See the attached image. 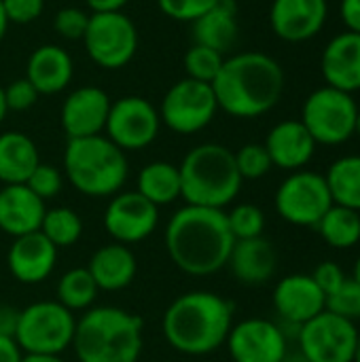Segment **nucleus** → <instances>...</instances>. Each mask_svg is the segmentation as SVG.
<instances>
[{"label":"nucleus","mask_w":360,"mask_h":362,"mask_svg":"<svg viewBox=\"0 0 360 362\" xmlns=\"http://www.w3.org/2000/svg\"><path fill=\"white\" fill-rule=\"evenodd\" d=\"M72 348L79 362H138L142 320L121 308H93L76 322Z\"/></svg>","instance_id":"obj_4"},{"label":"nucleus","mask_w":360,"mask_h":362,"mask_svg":"<svg viewBox=\"0 0 360 362\" xmlns=\"http://www.w3.org/2000/svg\"><path fill=\"white\" fill-rule=\"evenodd\" d=\"M193 38L197 45L225 53L238 38V2L216 0V4L193 21Z\"/></svg>","instance_id":"obj_26"},{"label":"nucleus","mask_w":360,"mask_h":362,"mask_svg":"<svg viewBox=\"0 0 360 362\" xmlns=\"http://www.w3.org/2000/svg\"><path fill=\"white\" fill-rule=\"evenodd\" d=\"M83 42L93 64L104 70H121L138 51V30L123 11L89 13Z\"/></svg>","instance_id":"obj_9"},{"label":"nucleus","mask_w":360,"mask_h":362,"mask_svg":"<svg viewBox=\"0 0 360 362\" xmlns=\"http://www.w3.org/2000/svg\"><path fill=\"white\" fill-rule=\"evenodd\" d=\"M64 172L79 193L87 197H112L125 185L129 163L125 151L100 134L68 140Z\"/></svg>","instance_id":"obj_6"},{"label":"nucleus","mask_w":360,"mask_h":362,"mask_svg":"<svg viewBox=\"0 0 360 362\" xmlns=\"http://www.w3.org/2000/svg\"><path fill=\"white\" fill-rule=\"evenodd\" d=\"M76 320L57 301H36L19 312L15 341L25 354L59 356L74 339Z\"/></svg>","instance_id":"obj_7"},{"label":"nucleus","mask_w":360,"mask_h":362,"mask_svg":"<svg viewBox=\"0 0 360 362\" xmlns=\"http://www.w3.org/2000/svg\"><path fill=\"white\" fill-rule=\"evenodd\" d=\"M98 293L100 288L87 267H74L66 272L57 282V303H62L70 312L89 310Z\"/></svg>","instance_id":"obj_31"},{"label":"nucleus","mask_w":360,"mask_h":362,"mask_svg":"<svg viewBox=\"0 0 360 362\" xmlns=\"http://www.w3.org/2000/svg\"><path fill=\"white\" fill-rule=\"evenodd\" d=\"M178 170L182 185L180 197L189 206L223 210L238 197L244 182L233 151L216 142L191 148Z\"/></svg>","instance_id":"obj_5"},{"label":"nucleus","mask_w":360,"mask_h":362,"mask_svg":"<svg viewBox=\"0 0 360 362\" xmlns=\"http://www.w3.org/2000/svg\"><path fill=\"white\" fill-rule=\"evenodd\" d=\"M157 110L168 129L189 136L206 129L212 123L214 115L219 112V104L210 83H199L185 76L166 91Z\"/></svg>","instance_id":"obj_10"},{"label":"nucleus","mask_w":360,"mask_h":362,"mask_svg":"<svg viewBox=\"0 0 360 362\" xmlns=\"http://www.w3.org/2000/svg\"><path fill=\"white\" fill-rule=\"evenodd\" d=\"M325 293L310 274L284 276L274 288V310L284 325H291L297 331L301 325L325 312Z\"/></svg>","instance_id":"obj_17"},{"label":"nucleus","mask_w":360,"mask_h":362,"mask_svg":"<svg viewBox=\"0 0 360 362\" xmlns=\"http://www.w3.org/2000/svg\"><path fill=\"white\" fill-rule=\"evenodd\" d=\"M138 193L146 197L151 204L168 206L182 195L180 170L170 161H153L146 163L138 174Z\"/></svg>","instance_id":"obj_28"},{"label":"nucleus","mask_w":360,"mask_h":362,"mask_svg":"<svg viewBox=\"0 0 360 362\" xmlns=\"http://www.w3.org/2000/svg\"><path fill=\"white\" fill-rule=\"evenodd\" d=\"M223 53L204 45H193L191 49H187L185 57H182V68L187 72V78L199 81V83H210L219 76L221 68H223Z\"/></svg>","instance_id":"obj_33"},{"label":"nucleus","mask_w":360,"mask_h":362,"mask_svg":"<svg viewBox=\"0 0 360 362\" xmlns=\"http://www.w3.org/2000/svg\"><path fill=\"white\" fill-rule=\"evenodd\" d=\"M57 263V248L40 233H25L13 240L6 252V265L11 276L21 284L45 282Z\"/></svg>","instance_id":"obj_19"},{"label":"nucleus","mask_w":360,"mask_h":362,"mask_svg":"<svg viewBox=\"0 0 360 362\" xmlns=\"http://www.w3.org/2000/svg\"><path fill=\"white\" fill-rule=\"evenodd\" d=\"M127 2L129 0H85L91 13H117V11H123Z\"/></svg>","instance_id":"obj_46"},{"label":"nucleus","mask_w":360,"mask_h":362,"mask_svg":"<svg viewBox=\"0 0 360 362\" xmlns=\"http://www.w3.org/2000/svg\"><path fill=\"white\" fill-rule=\"evenodd\" d=\"M161 129L159 110L140 95H125L110 104L106 138L121 151H140L155 142Z\"/></svg>","instance_id":"obj_13"},{"label":"nucleus","mask_w":360,"mask_h":362,"mask_svg":"<svg viewBox=\"0 0 360 362\" xmlns=\"http://www.w3.org/2000/svg\"><path fill=\"white\" fill-rule=\"evenodd\" d=\"M325 310L339 316V318H346L350 322H356L360 320V284L350 276L346 278V282L331 295H327V301H325Z\"/></svg>","instance_id":"obj_35"},{"label":"nucleus","mask_w":360,"mask_h":362,"mask_svg":"<svg viewBox=\"0 0 360 362\" xmlns=\"http://www.w3.org/2000/svg\"><path fill=\"white\" fill-rule=\"evenodd\" d=\"M40 163L34 140L21 132L0 134V182L25 185Z\"/></svg>","instance_id":"obj_27"},{"label":"nucleus","mask_w":360,"mask_h":362,"mask_svg":"<svg viewBox=\"0 0 360 362\" xmlns=\"http://www.w3.org/2000/svg\"><path fill=\"white\" fill-rule=\"evenodd\" d=\"M312 278H314V282L318 284V288L325 293V297L327 295H331V293H335L344 282H346V274H344V269L337 265V263H333V261H325V263H320L316 269H314V274H310Z\"/></svg>","instance_id":"obj_42"},{"label":"nucleus","mask_w":360,"mask_h":362,"mask_svg":"<svg viewBox=\"0 0 360 362\" xmlns=\"http://www.w3.org/2000/svg\"><path fill=\"white\" fill-rule=\"evenodd\" d=\"M17 320H19V312L6 303H0V335L15 337Z\"/></svg>","instance_id":"obj_44"},{"label":"nucleus","mask_w":360,"mask_h":362,"mask_svg":"<svg viewBox=\"0 0 360 362\" xmlns=\"http://www.w3.org/2000/svg\"><path fill=\"white\" fill-rule=\"evenodd\" d=\"M163 242L172 263L180 272L212 276L227 265L236 238L225 210L187 204L170 218Z\"/></svg>","instance_id":"obj_1"},{"label":"nucleus","mask_w":360,"mask_h":362,"mask_svg":"<svg viewBox=\"0 0 360 362\" xmlns=\"http://www.w3.org/2000/svg\"><path fill=\"white\" fill-rule=\"evenodd\" d=\"M159 225V208L138 191L117 193L106 206L104 229L117 244H138Z\"/></svg>","instance_id":"obj_15"},{"label":"nucleus","mask_w":360,"mask_h":362,"mask_svg":"<svg viewBox=\"0 0 360 362\" xmlns=\"http://www.w3.org/2000/svg\"><path fill=\"white\" fill-rule=\"evenodd\" d=\"M333 204L360 212V155H346L333 161L325 174Z\"/></svg>","instance_id":"obj_29"},{"label":"nucleus","mask_w":360,"mask_h":362,"mask_svg":"<svg viewBox=\"0 0 360 362\" xmlns=\"http://www.w3.org/2000/svg\"><path fill=\"white\" fill-rule=\"evenodd\" d=\"M276 212L291 225L316 227L325 212L333 206V197L325 174L297 170L282 180L274 197Z\"/></svg>","instance_id":"obj_11"},{"label":"nucleus","mask_w":360,"mask_h":362,"mask_svg":"<svg viewBox=\"0 0 360 362\" xmlns=\"http://www.w3.org/2000/svg\"><path fill=\"white\" fill-rule=\"evenodd\" d=\"M225 344L233 362H282L289 354L284 329L265 318L233 325Z\"/></svg>","instance_id":"obj_14"},{"label":"nucleus","mask_w":360,"mask_h":362,"mask_svg":"<svg viewBox=\"0 0 360 362\" xmlns=\"http://www.w3.org/2000/svg\"><path fill=\"white\" fill-rule=\"evenodd\" d=\"M233 327V305L210 291L176 297L161 320L166 341L180 354L204 356L219 350Z\"/></svg>","instance_id":"obj_3"},{"label":"nucleus","mask_w":360,"mask_h":362,"mask_svg":"<svg viewBox=\"0 0 360 362\" xmlns=\"http://www.w3.org/2000/svg\"><path fill=\"white\" fill-rule=\"evenodd\" d=\"M161 13L174 21H195L199 19L204 13H208L216 0H157Z\"/></svg>","instance_id":"obj_39"},{"label":"nucleus","mask_w":360,"mask_h":362,"mask_svg":"<svg viewBox=\"0 0 360 362\" xmlns=\"http://www.w3.org/2000/svg\"><path fill=\"white\" fill-rule=\"evenodd\" d=\"M6 28H8V19H6V13H4L2 0H0V42H2V38L6 36Z\"/></svg>","instance_id":"obj_48"},{"label":"nucleus","mask_w":360,"mask_h":362,"mask_svg":"<svg viewBox=\"0 0 360 362\" xmlns=\"http://www.w3.org/2000/svg\"><path fill=\"white\" fill-rule=\"evenodd\" d=\"M327 0H274L269 6V25L286 42H306L327 23Z\"/></svg>","instance_id":"obj_18"},{"label":"nucleus","mask_w":360,"mask_h":362,"mask_svg":"<svg viewBox=\"0 0 360 362\" xmlns=\"http://www.w3.org/2000/svg\"><path fill=\"white\" fill-rule=\"evenodd\" d=\"M6 112H8V106H6V98H4V89L0 87V123L6 119Z\"/></svg>","instance_id":"obj_49"},{"label":"nucleus","mask_w":360,"mask_h":362,"mask_svg":"<svg viewBox=\"0 0 360 362\" xmlns=\"http://www.w3.org/2000/svg\"><path fill=\"white\" fill-rule=\"evenodd\" d=\"M21 362H64L59 356L53 354H25Z\"/></svg>","instance_id":"obj_47"},{"label":"nucleus","mask_w":360,"mask_h":362,"mask_svg":"<svg viewBox=\"0 0 360 362\" xmlns=\"http://www.w3.org/2000/svg\"><path fill=\"white\" fill-rule=\"evenodd\" d=\"M354 362H360V333H359V344H356V354H354Z\"/></svg>","instance_id":"obj_52"},{"label":"nucleus","mask_w":360,"mask_h":362,"mask_svg":"<svg viewBox=\"0 0 360 362\" xmlns=\"http://www.w3.org/2000/svg\"><path fill=\"white\" fill-rule=\"evenodd\" d=\"M323 78L329 87L346 93L360 89V34L342 32L329 40L320 57Z\"/></svg>","instance_id":"obj_20"},{"label":"nucleus","mask_w":360,"mask_h":362,"mask_svg":"<svg viewBox=\"0 0 360 362\" xmlns=\"http://www.w3.org/2000/svg\"><path fill=\"white\" fill-rule=\"evenodd\" d=\"M356 134L360 136V108H359V115H356Z\"/></svg>","instance_id":"obj_53"},{"label":"nucleus","mask_w":360,"mask_h":362,"mask_svg":"<svg viewBox=\"0 0 360 362\" xmlns=\"http://www.w3.org/2000/svg\"><path fill=\"white\" fill-rule=\"evenodd\" d=\"M325 244L335 250L354 248L360 242V212L333 204L314 227Z\"/></svg>","instance_id":"obj_30"},{"label":"nucleus","mask_w":360,"mask_h":362,"mask_svg":"<svg viewBox=\"0 0 360 362\" xmlns=\"http://www.w3.org/2000/svg\"><path fill=\"white\" fill-rule=\"evenodd\" d=\"M89 274L100 291H123L127 288L138 272L134 252L125 244H108L93 252L89 261Z\"/></svg>","instance_id":"obj_25"},{"label":"nucleus","mask_w":360,"mask_h":362,"mask_svg":"<svg viewBox=\"0 0 360 362\" xmlns=\"http://www.w3.org/2000/svg\"><path fill=\"white\" fill-rule=\"evenodd\" d=\"M263 146L276 168L297 172L312 161L318 144L299 119H286L269 129Z\"/></svg>","instance_id":"obj_21"},{"label":"nucleus","mask_w":360,"mask_h":362,"mask_svg":"<svg viewBox=\"0 0 360 362\" xmlns=\"http://www.w3.org/2000/svg\"><path fill=\"white\" fill-rule=\"evenodd\" d=\"M4 98H6V106L8 110H28L36 104L38 100V91L32 87V83L23 76V78H15L8 87H4Z\"/></svg>","instance_id":"obj_40"},{"label":"nucleus","mask_w":360,"mask_h":362,"mask_svg":"<svg viewBox=\"0 0 360 362\" xmlns=\"http://www.w3.org/2000/svg\"><path fill=\"white\" fill-rule=\"evenodd\" d=\"M282 362H308V361H306V358H303L301 354H286V356H284V361H282Z\"/></svg>","instance_id":"obj_50"},{"label":"nucleus","mask_w":360,"mask_h":362,"mask_svg":"<svg viewBox=\"0 0 360 362\" xmlns=\"http://www.w3.org/2000/svg\"><path fill=\"white\" fill-rule=\"evenodd\" d=\"M356 115L359 104L352 93L325 85L306 98L299 121L316 144L337 146L356 134Z\"/></svg>","instance_id":"obj_8"},{"label":"nucleus","mask_w":360,"mask_h":362,"mask_svg":"<svg viewBox=\"0 0 360 362\" xmlns=\"http://www.w3.org/2000/svg\"><path fill=\"white\" fill-rule=\"evenodd\" d=\"M359 333L354 322L325 310L299 327V354L308 362H354Z\"/></svg>","instance_id":"obj_12"},{"label":"nucleus","mask_w":360,"mask_h":362,"mask_svg":"<svg viewBox=\"0 0 360 362\" xmlns=\"http://www.w3.org/2000/svg\"><path fill=\"white\" fill-rule=\"evenodd\" d=\"M233 155H236V165H238L242 180H259L274 168L267 148L263 144H257V142L244 144Z\"/></svg>","instance_id":"obj_36"},{"label":"nucleus","mask_w":360,"mask_h":362,"mask_svg":"<svg viewBox=\"0 0 360 362\" xmlns=\"http://www.w3.org/2000/svg\"><path fill=\"white\" fill-rule=\"evenodd\" d=\"M74 74L70 53L59 45L36 47L25 64V78L38 91V95H53L64 91Z\"/></svg>","instance_id":"obj_22"},{"label":"nucleus","mask_w":360,"mask_h":362,"mask_svg":"<svg viewBox=\"0 0 360 362\" xmlns=\"http://www.w3.org/2000/svg\"><path fill=\"white\" fill-rule=\"evenodd\" d=\"M227 223L236 240H250L263 235L265 214L255 204H238L231 212H227Z\"/></svg>","instance_id":"obj_34"},{"label":"nucleus","mask_w":360,"mask_h":362,"mask_svg":"<svg viewBox=\"0 0 360 362\" xmlns=\"http://www.w3.org/2000/svg\"><path fill=\"white\" fill-rule=\"evenodd\" d=\"M47 208L25 185H4L0 189V229L13 238L40 231Z\"/></svg>","instance_id":"obj_23"},{"label":"nucleus","mask_w":360,"mask_h":362,"mask_svg":"<svg viewBox=\"0 0 360 362\" xmlns=\"http://www.w3.org/2000/svg\"><path fill=\"white\" fill-rule=\"evenodd\" d=\"M352 278L356 280L360 284V257L356 259V263H354V272H352Z\"/></svg>","instance_id":"obj_51"},{"label":"nucleus","mask_w":360,"mask_h":362,"mask_svg":"<svg viewBox=\"0 0 360 362\" xmlns=\"http://www.w3.org/2000/svg\"><path fill=\"white\" fill-rule=\"evenodd\" d=\"M339 15L344 25L350 32L360 34V0H342L339 2Z\"/></svg>","instance_id":"obj_43"},{"label":"nucleus","mask_w":360,"mask_h":362,"mask_svg":"<svg viewBox=\"0 0 360 362\" xmlns=\"http://www.w3.org/2000/svg\"><path fill=\"white\" fill-rule=\"evenodd\" d=\"M227 265L238 282L259 286L274 278L278 267V255L274 244L263 235L250 240H236Z\"/></svg>","instance_id":"obj_24"},{"label":"nucleus","mask_w":360,"mask_h":362,"mask_svg":"<svg viewBox=\"0 0 360 362\" xmlns=\"http://www.w3.org/2000/svg\"><path fill=\"white\" fill-rule=\"evenodd\" d=\"M23 352L17 346L15 337H4L0 335V362H21Z\"/></svg>","instance_id":"obj_45"},{"label":"nucleus","mask_w":360,"mask_h":362,"mask_svg":"<svg viewBox=\"0 0 360 362\" xmlns=\"http://www.w3.org/2000/svg\"><path fill=\"white\" fill-rule=\"evenodd\" d=\"M110 98L104 89L87 85L70 91V95L62 104L59 121L68 140L72 138H89L100 136L106 127Z\"/></svg>","instance_id":"obj_16"},{"label":"nucleus","mask_w":360,"mask_h":362,"mask_svg":"<svg viewBox=\"0 0 360 362\" xmlns=\"http://www.w3.org/2000/svg\"><path fill=\"white\" fill-rule=\"evenodd\" d=\"M219 110L236 119H257L269 112L284 93V70L267 53L244 51L223 62L212 81Z\"/></svg>","instance_id":"obj_2"},{"label":"nucleus","mask_w":360,"mask_h":362,"mask_svg":"<svg viewBox=\"0 0 360 362\" xmlns=\"http://www.w3.org/2000/svg\"><path fill=\"white\" fill-rule=\"evenodd\" d=\"M25 187L45 202V199L59 195V191L64 187V176L57 168H53L49 163H38L36 170L25 180Z\"/></svg>","instance_id":"obj_37"},{"label":"nucleus","mask_w":360,"mask_h":362,"mask_svg":"<svg viewBox=\"0 0 360 362\" xmlns=\"http://www.w3.org/2000/svg\"><path fill=\"white\" fill-rule=\"evenodd\" d=\"M89 23V13L79 6H64L55 13L53 28L66 40H83Z\"/></svg>","instance_id":"obj_38"},{"label":"nucleus","mask_w":360,"mask_h":362,"mask_svg":"<svg viewBox=\"0 0 360 362\" xmlns=\"http://www.w3.org/2000/svg\"><path fill=\"white\" fill-rule=\"evenodd\" d=\"M40 233L55 246V248H68L74 246L83 235V221L81 216L70 208H53L47 210L40 223Z\"/></svg>","instance_id":"obj_32"},{"label":"nucleus","mask_w":360,"mask_h":362,"mask_svg":"<svg viewBox=\"0 0 360 362\" xmlns=\"http://www.w3.org/2000/svg\"><path fill=\"white\" fill-rule=\"evenodd\" d=\"M8 23H32L45 11V0H2Z\"/></svg>","instance_id":"obj_41"}]
</instances>
